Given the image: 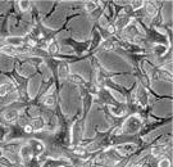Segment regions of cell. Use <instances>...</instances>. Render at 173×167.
<instances>
[{
    "label": "cell",
    "instance_id": "obj_1",
    "mask_svg": "<svg viewBox=\"0 0 173 167\" xmlns=\"http://www.w3.org/2000/svg\"><path fill=\"white\" fill-rule=\"evenodd\" d=\"M12 90V86H9V84H4V85L0 86V97H4Z\"/></svg>",
    "mask_w": 173,
    "mask_h": 167
},
{
    "label": "cell",
    "instance_id": "obj_2",
    "mask_svg": "<svg viewBox=\"0 0 173 167\" xmlns=\"http://www.w3.org/2000/svg\"><path fill=\"white\" fill-rule=\"evenodd\" d=\"M171 166V162H169V159H163L159 162V167H169Z\"/></svg>",
    "mask_w": 173,
    "mask_h": 167
},
{
    "label": "cell",
    "instance_id": "obj_3",
    "mask_svg": "<svg viewBox=\"0 0 173 167\" xmlns=\"http://www.w3.org/2000/svg\"><path fill=\"white\" fill-rule=\"evenodd\" d=\"M0 157H3V152H1V149H0Z\"/></svg>",
    "mask_w": 173,
    "mask_h": 167
}]
</instances>
